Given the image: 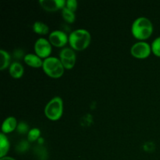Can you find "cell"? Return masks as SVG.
Wrapping results in <instances>:
<instances>
[{
  "instance_id": "obj_1",
  "label": "cell",
  "mask_w": 160,
  "mask_h": 160,
  "mask_svg": "<svg viewBox=\"0 0 160 160\" xmlns=\"http://www.w3.org/2000/svg\"><path fill=\"white\" fill-rule=\"evenodd\" d=\"M153 32V25L151 20L145 17L136 19L131 25V33L133 36L140 42L150 38Z\"/></svg>"
},
{
  "instance_id": "obj_2",
  "label": "cell",
  "mask_w": 160,
  "mask_h": 160,
  "mask_svg": "<svg viewBox=\"0 0 160 160\" xmlns=\"http://www.w3.org/2000/svg\"><path fill=\"white\" fill-rule=\"evenodd\" d=\"M91 34L86 29H77L70 32L69 35V44L74 51H83L91 43Z\"/></svg>"
},
{
  "instance_id": "obj_3",
  "label": "cell",
  "mask_w": 160,
  "mask_h": 160,
  "mask_svg": "<svg viewBox=\"0 0 160 160\" xmlns=\"http://www.w3.org/2000/svg\"><path fill=\"white\" fill-rule=\"evenodd\" d=\"M42 70L52 78H59L63 75L65 68L62 66L60 59L56 57L49 56L44 59Z\"/></svg>"
},
{
  "instance_id": "obj_4",
  "label": "cell",
  "mask_w": 160,
  "mask_h": 160,
  "mask_svg": "<svg viewBox=\"0 0 160 160\" xmlns=\"http://www.w3.org/2000/svg\"><path fill=\"white\" fill-rule=\"evenodd\" d=\"M63 113V101L59 96L52 98L45 107V115L48 120L56 121Z\"/></svg>"
},
{
  "instance_id": "obj_5",
  "label": "cell",
  "mask_w": 160,
  "mask_h": 160,
  "mask_svg": "<svg viewBox=\"0 0 160 160\" xmlns=\"http://www.w3.org/2000/svg\"><path fill=\"white\" fill-rule=\"evenodd\" d=\"M151 52V45L145 42H136L131 48V55L136 59H146L150 56Z\"/></svg>"
},
{
  "instance_id": "obj_6",
  "label": "cell",
  "mask_w": 160,
  "mask_h": 160,
  "mask_svg": "<svg viewBox=\"0 0 160 160\" xmlns=\"http://www.w3.org/2000/svg\"><path fill=\"white\" fill-rule=\"evenodd\" d=\"M59 59L67 70H71L76 63V53L71 48H63L59 52Z\"/></svg>"
},
{
  "instance_id": "obj_7",
  "label": "cell",
  "mask_w": 160,
  "mask_h": 160,
  "mask_svg": "<svg viewBox=\"0 0 160 160\" xmlns=\"http://www.w3.org/2000/svg\"><path fill=\"white\" fill-rule=\"evenodd\" d=\"M34 52L42 59H47L52 53V45L49 41L44 38H40L34 43Z\"/></svg>"
},
{
  "instance_id": "obj_8",
  "label": "cell",
  "mask_w": 160,
  "mask_h": 160,
  "mask_svg": "<svg viewBox=\"0 0 160 160\" xmlns=\"http://www.w3.org/2000/svg\"><path fill=\"white\" fill-rule=\"evenodd\" d=\"M48 41L53 46L62 48L69 42V36L64 31L56 30L50 33L48 35Z\"/></svg>"
},
{
  "instance_id": "obj_9",
  "label": "cell",
  "mask_w": 160,
  "mask_h": 160,
  "mask_svg": "<svg viewBox=\"0 0 160 160\" xmlns=\"http://www.w3.org/2000/svg\"><path fill=\"white\" fill-rule=\"evenodd\" d=\"M66 2L65 0H40L39 4L48 12H55L65 8Z\"/></svg>"
},
{
  "instance_id": "obj_10",
  "label": "cell",
  "mask_w": 160,
  "mask_h": 160,
  "mask_svg": "<svg viewBox=\"0 0 160 160\" xmlns=\"http://www.w3.org/2000/svg\"><path fill=\"white\" fill-rule=\"evenodd\" d=\"M23 60H24L25 63L31 67H34V68H40L42 67L43 65V61L42 58L39 57L38 56L34 53H28L26 54L23 57Z\"/></svg>"
},
{
  "instance_id": "obj_11",
  "label": "cell",
  "mask_w": 160,
  "mask_h": 160,
  "mask_svg": "<svg viewBox=\"0 0 160 160\" xmlns=\"http://www.w3.org/2000/svg\"><path fill=\"white\" fill-rule=\"evenodd\" d=\"M17 125H18V123H17V120L15 117H7V118L5 119L2 125V133L5 134H9V133L17 130Z\"/></svg>"
},
{
  "instance_id": "obj_12",
  "label": "cell",
  "mask_w": 160,
  "mask_h": 160,
  "mask_svg": "<svg viewBox=\"0 0 160 160\" xmlns=\"http://www.w3.org/2000/svg\"><path fill=\"white\" fill-rule=\"evenodd\" d=\"M9 74L11 77L15 79H19L22 78L24 73V69H23V65L19 62H12L9 69Z\"/></svg>"
},
{
  "instance_id": "obj_13",
  "label": "cell",
  "mask_w": 160,
  "mask_h": 160,
  "mask_svg": "<svg viewBox=\"0 0 160 160\" xmlns=\"http://www.w3.org/2000/svg\"><path fill=\"white\" fill-rule=\"evenodd\" d=\"M10 148L9 139L3 133L0 134V158H3L6 156Z\"/></svg>"
},
{
  "instance_id": "obj_14",
  "label": "cell",
  "mask_w": 160,
  "mask_h": 160,
  "mask_svg": "<svg viewBox=\"0 0 160 160\" xmlns=\"http://www.w3.org/2000/svg\"><path fill=\"white\" fill-rule=\"evenodd\" d=\"M11 56L6 50H0V70H4L7 67H10Z\"/></svg>"
},
{
  "instance_id": "obj_15",
  "label": "cell",
  "mask_w": 160,
  "mask_h": 160,
  "mask_svg": "<svg viewBox=\"0 0 160 160\" xmlns=\"http://www.w3.org/2000/svg\"><path fill=\"white\" fill-rule=\"evenodd\" d=\"M32 28L34 33L40 34V35H45L49 32V28L48 25L42 21H36L33 24Z\"/></svg>"
},
{
  "instance_id": "obj_16",
  "label": "cell",
  "mask_w": 160,
  "mask_h": 160,
  "mask_svg": "<svg viewBox=\"0 0 160 160\" xmlns=\"http://www.w3.org/2000/svg\"><path fill=\"white\" fill-rule=\"evenodd\" d=\"M62 17L63 20L68 23H73L75 21V18H76L74 12L70 11V9L66 7L62 9Z\"/></svg>"
},
{
  "instance_id": "obj_17",
  "label": "cell",
  "mask_w": 160,
  "mask_h": 160,
  "mask_svg": "<svg viewBox=\"0 0 160 160\" xmlns=\"http://www.w3.org/2000/svg\"><path fill=\"white\" fill-rule=\"evenodd\" d=\"M41 136L40 129L37 128H31L28 133V140L29 142H34L36 141H38Z\"/></svg>"
},
{
  "instance_id": "obj_18",
  "label": "cell",
  "mask_w": 160,
  "mask_h": 160,
  "mask_svg": "<svg viewBox=\"0 0 160 160\" xmlns=\"http://www.w3.org/2000/svg\"><path fill=\"white\" fill-rule=\"evenodd\" d=\"M152 52L155 56L160 57V36L156 38L151 45Z\"/></svg>"
},
{
  "instance_id": "obj_19",
  "label": "cell",
  "mask_w": 160,
  "mask_h": 160,
  "mask_svg": "<svg viewBox=\"0 0 160 160\" xmlns=\"http://www.w3.org/2000/svg\"><path fill=\"white\" fill-rule=\"evenodd\" d=\"M28 148H29V142H27V141H21L17 144L16 147V149L19 152H25L28 151Z\"/></svg>"
},
{
  "instance_id": "obj_20",
  "label": "cell",
  "mask_w": 160,
  "mask_h": 160,
  "mask_svg": "<svg viewBox=\"0 0 160 160\" xmlns=\"http://www.w3.org/2000/svg\"><path fill=\"white\" fill-rule=\"evenodd\" d=\"M29 128H28V125L25 122H20L17 125V131L19 133V134H28L29 132Z\"/></svg>"
},
{
  "instance_id": "obj_21",
  "label": "cell",
  "mask_w": 160,
  "mask_h": 160,
  "mask_svg": "<svg viewBox=\"0 0 160 160\" xmlns=\"http://www.w3.org/2000/svg\"><path fill=\"white\" fill-rule=\"evenodd\" d=\"M78 3L76 0H67L66 2V8H67L68 9H70L72 12H75V11L78 9Z\"/></svg>"
},
{
  "instance_id": "obj_22",
  "label": "cell",
  "mask_w": 160,
  "mask_h": 160,
  "mask_svg": "<svg viewBox=\"0 0 160 160\" xmlns=\"http://www.w3.org/2000/svg\"><path fill=\"white\" fill-rule=\"evenodd\" d=\"M0 160H16V159H13V158H12V157H9V156H5V157L1 158Z\"/></svg>"
}]
</instances>
